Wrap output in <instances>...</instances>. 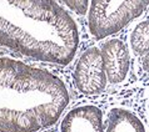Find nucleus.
I'll return each instance as SVG.
<instances>
[{
  "label": "nucleus",
  "instance_id": "0eeeda50",
  "mask_svg": "<svg viewBox=\"0 0 149 132\" xmlns=\"http://www.w3.org/2000/svg\"><path fill=\"white\" fill-rule=\"evenodd\" d=\"M142 67L144 70V72L149 75V52L142 57Z\"/></svg>",
  "mask_w": 149,
  "mask_h": 132
},
{
  "label": "nucleus",
  "instance_id": "6e6552de",
  "mask_svg": "<svg viewBox=\"0 0 149 132\" xmlns=\"http://www.w3.org/2000/svg\"><path fill=\"white\" fill-rule=\"evenodd\" d=\"M148 107H149V106H148Z\"/></svg>",
  "mask_w": 149,
  "mask_h": 132
},
{
  "label": "nucleus",
  "instance_id": "20e7f679",
  "mask_svg": "<svg viewBox=\"0 0 149 132\" xmlns=\"http://www.w3.org/2000/svg\"><path fill=\"white\" fill-rule=\"evenodd\" d=\"M104 115L99 106L81 104L61 117L59 132H104Z\"/></svg>",
  "mask_w": 149,
  "mask_h": 132
},
{
  "label": "nucleus",
  "instance_id": "7ed1b4c3",
  "mask_svg": "<svg viewBox=\"0 0 149 132\" xmlns=\"http://www.w3.org/2000/svg\"><path fill=\"white\" fill-rule=\"evenodd\" d=\"M108 84L122 85L128 79L132 65L130 49L124 40L109 38L100 47Z\"/></svg>",
  "mask_w": 149,
  "mask_h": 132
},
{
  "label": "nucleus",
  "instance_id": "f257e3e1",
  "mask_svg": "<svg viewBox=\"0 0 149 132\" xmlns=\"http://www.w3.org/2000/svg\"><path fill=\"white\" fill-rule=\"evenodd\" d=\"M149 0H90L86 13L89 32L94 39L117 34L140 16Z\"/></svg>",
  "mask_w": 149,
  "mask_h": 132
},
{
  "label": "nucleus",
  "instance_id": "423d86ee",
  "mask_svg": "<svg viewBox=\"0 0 149 132\" xmlns=\"http://www.w3.org/2000/svg\"><path fill=\"white\" fill-rule=\"evenodd\" d=\"M128 46L130 51L142 57L149 52V20H142L132 28Z\"/></svg>",
  "mask_w": 149,
  "mask_h": 132
},
{
  "label": "nucleus",
  "instance_id": "f03ea898",
  "mask_svg": "<svg viewBox=\"0 0 149 132\" xmlns=\"http://www.w3.org/2000/svg\"><path fill=\"white\" fill-rule=\"evenodd\" d=\"M72 79L75 89L85 96H98L104 91L108 79L100 49L92 46L80 54L74 65Z\"/></svg>",
  "mask_w": 149,
  "mask_h": 132
},
{
  "label": "nucleus",
  "instance_id": "39448f33",
  "mask_svg": "<svg viewBox=\"0 0 149 132\" xmlns=\"http://www.w3.org/2000/svg\"><path fill=\"white\" fill-rule=\"evenodd\" d=\"M104 132H147V127L138 115L128 107L115 106L108 111Z\"/></svg>",
  "mask_w": 149,
  "mask_h": 132
}]
</instances>
